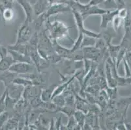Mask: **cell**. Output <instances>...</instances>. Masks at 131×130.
I'll return each mask as SVG.
<instances>
[{"label":"cell","mask_w":131,"mask_h":130,"mask_svg":"<svg viewBox=\"0 0 131 130\" xmlns=\"http://www.w3.org/2000/svg\"><path fill=\"white\" fill-rule=\"evenodd\" d=\"M33 35L31 23L24 21L18 31L16 44H27Z\"/></svg>","instance_id":"277c9868"},{"label":"cell","mask_w":131,"mask_h":130,"mask_svg":"<svg viewBox=\"0 0 131 130\" xmlns=\"http://www.w3.org/2000/svg\"><path fill=\"white\" fill-rule=\"evenodd\" d=\"M96 40V38L84 35V39H83V41H82V48L86 47V46H95Z\"/></svg>","instance_id":"cb8c5ba5"},{"label":"cell","mask_w":131,"mask_h":130,"mask_svg":"<svg viewBox=\"0 0 131 130\" xmlns=\"http://www.w3.org/2000/svg\"><path fill=\"white\" fill-rule=\"evenodd\" d=\"M8 53L10 54L12 58L15 60V63H17V62H26V63H33L29 55H27L23 54V53L18 52L16 51H15V50H9V49H8Z\"/></svg>","instance_id":"5bb4252c"},{"label":"cell","mask_w":131,"mask_h":130,"mask_svg":"<svg viewBox=\"0 0 131 130\" xmlns=\"http://www.w3.org/2000/svg\"><path fill=\"white\" fill-rule=\"evenodd\" d=\"M55 88H56V87L53 85L50 87L42 89L41 94H40V98L43 102H50L52 100V94H53Z\"/></svg>","instance_id":"2e32d148"},{"label":"cell","mask_w":131,"mask_h":130,"mask_svg":"<svg viewBox=\"0 0 131 130\" xmlns=\"http://www.w3.org/2000/svg\"><path fill=\"white\" fill-rule=\"evenodd\" d=\"M9 70L18 75L27 74L38 72L33 63L26 62H17L13 63Z\"/></svg>","instance_id":"7a4b0ae2"},{"label":"cell","mask_w":131,"mask_h":130,"mask_svg":"<svg viewBox=\"0 0 131 130\" xmlns=\"http://www.w3.org/2000/svg\"><path fill=\"white\" fill-rule=\"evenodd\" d=\"M49 5L48 3L47 0H37L35 4L33 5L35 16H38L43 14L46 11Z\"/></svg>","instance_id":"8fae6325"},{"label":"cell","mask_w":131,"mask_h":130,"mask_svg":"<svg viewBox=\"0 0 131 130\" xmlns=\"http://www.w3.org/2000/svg\"><path fill=\"white\" fill-rule=\"evenodd\" d=\"M85 115L86 114L84 113V112L80 110H76V111L74 113L73 116L75 118L77 122V124L80 125V126H83L84 124L85 123Z\"/></svg>","instance_id":"44dd1931"},{"label":"cell","mask_w":131,"mask_h":130,"mask_svg":"<svg viewBox=\"0 0 131 130\" xmlns=\"http://www.w3.org/2000/svg\"><path fill=\"white\" fill-rule=\"evenodd\" d=\"M118 13V10H108L106 13L101 14V22L100 27L102 29H106L108 27L110 21H112L113 18Z\"/></svg>","instance_id":"30bf717a"},{"label":"cell","mask_w":131,"mask_h":130,"mask_svg":"<svg viewBox=\"0 0 131 130\" xmlns=\"http://www.w3.org/2000/svg\"><path fill=\"white\" fill-rule=\"evenodd\" d=\"M10 1H12V2H14V0H10Z\"/></svg>","instance_id":"e575fe53"},{"label":"cell","mask_w":131,"mask_h":130,"mask_svg":"<svg viewBox=\"0 0 131 130\" xmlns=\"http://www.w3.org/2000/svg\"><path fill=\"white\" fill-rule=\"evenodd\" d=\"M19 126V120L17 116L10 117L3 126V129H18Z\"/></svg>","instance_id":"e0dca14e"},{"label":"cell","mask_w":131,"mask_h":130,"mask_svg":"<svg viewBox=\"0 0 131 130\" xmlns=\"http://www.w3.org/2000/svg\"><path fill=\"white\" fill-rule=\"evenodd\" d=\"M10 117V113L7 111H5L0 114V129H2Z\"/></svg>","instance_id":"d4e9b609"},{"label":"cell","mask_w":131,"mask_h":130,"mask_svg":"<svg viewBox=\"0 0 131 130\" xmlns=\"http://www.w3.org/2000/svg\"><path fill=\"white\" fill-rule=\"evenodd\" d=\"M24 88L25 87L23 86L12 83L7 87H6L5 89L7 92V94L10 98L16 101H18L20 99L22 98Z\"/></svg>","instance_id":"52a82bcc"},{"label":"cell","mask_w":131,"mask_h":130,"mask_svg":"<svg viewBox=\"0 0 131 130\" xmlns=\"http://www.w3.org/2000/svg\"><path fill=\"white\" fill-rule=\"evenodd\" d=\"M19 76L18 74L16 73H14L13 72H10L9 70H7L5 72H3L0 73V81L3 83L5 85V87H7L8 85L13 83V80Z\"/></svg>","instance_id":"4fadbf2b"},{"label":"cell","mask_w":131,"mask_h":130,"mask_svg":"<svg viewBox=\"0 0 131 130\" xmlns=\"http://www.w3.org/2000/svg\"><path fill=\"white\" fill-rule=\"evenodd\" d=\"M15 63V60L12 58L10 55H7L6 57L1 58L0 59V73L9 70L12 64Z\"/></svg>","instance_id":"9a60e30c"},{"label":"cell","mask_w":131,"mask_h":130,"mask_svg":"<svg viewBox=\"0 0 131 130\" xmlns=\"http://www.w3.org/2000/svg\"><path fill=\"white\" fill-rule=\"evenodd\" d=\"M48 3L49 5V6L52 5L56 4V3H59L60 2V0H47Z\"/></svg>","instance_id":"836d02e7"},{"label":"cell","mask_w":131,"mask_h":130,"mask_svg":"<svg viewBox=\"0 0 131 130\" xmlns=\"http://www.w3.org/2000/svg\"><path fill=\"white\" fill-rule=\"evenodd\" d=\"M67 12H72V9L67 3L65 2H59L56 4L49 6L46 11L44 13L46 20H48L50 17L59 13H65Z\"/></svg>","instance_id":"5b68a950"},{"label":"cell","mask_w":131,"mask_h":130,"mask_svg":"<svg viewBox=\"0 0 131 130\" xmlns=\"http://www.w3.org/2000/svg\"><path fill=\"white\" fill-rule=\"evenodd\" d=\"M15 1L17 2L18 4L22 7V9L24 11L26 14V20L24 21L27 23H31L34 20L33 16H35L33 5H31L28 0H15Z\"/></svg>","instance_id":"ba28073f"},{"label":"cell","mask_w":131,"mask_h":130,"mask_svg":"<svg viewBox=\"0 0 131 130\" xmlns=\"http://www.w3.org/2000/svg\"><path fill=\"white\" fill-rule=\"evenodd\" d=\"M82 129H86V130H91V129H93V127H91L90 125L89 124L86 123V122H85V123L84 124V125H83V126H82Z\"/></svg>","instance_id":"1f68e13d"},{"label":"cell","mask_w":131,"mask_h":130,"mask_svg":"<svg viewBox=\"0 0 131 130\" xmlns=\"http://www.w3.org/2000/svg\"><path fill=\"white\" fill-rule=\"evenodd\" d=\"M75 1H79V0H75Z\"/></svg>","instance_id":"d590c367"},{"label":"cell","mask_w":131,"mask_h":130,"mask_svg":"<svg viewBox=\"0 0 131 130\" xmlns=\"http://www.w3.org/2000/svg\"><path fill=\"white\" fill-rule=\"evenodd\" d=\"M82 50L84 55V59L98 63L101 57H104L101 50L95 46L83 47Z\"/></svg>","instance_id":"8992f818"},{"label":"cell","mask_w":131,"mask_h":130,"mask_svg":"<svg viewBox=\"0 0 131 130\" xmlns=\"http://www.w3.org/2000/svg\"><path fill=\"white\" fill-rule=\"evenodd\" d=\"M49 129H56V126H55V120L53 119H52L50 122Z\"/></svg>","instance_id":"d6a6232c"},{"label":"cell","mask_w":131,"mask_h":130,"mask_svg":"<svg viewBox=\"0 0 131 130\" xmlns=\"http://www.w3.org/2000/svg\"><path fill=\"white\" fill-rule=\"evenodd\" d=\"M52 42L53 50L57 55L60 56L63 59H71V55L72 53L71 48H67L61 46L58 42L57 40H52Z\"/></svg>","instance_id":"9c48e42d"},{"label":"cell","mask_w":131,"mask_h":130,"mask_svg":"<svg viewBox=\"0 0 131 130\" xmlns=\"http://www.w3.org/2000/svg\"><path fill=\"white\" fill-rule=\"evenodd\" d=\"M1 14L5 23L6 21H9L12 20L15 16V13L12 8H6L3 10Z\"/></svg>","instance_id":"ffe728a7"},{"label":"cell","mask_w":131,"mask_h":130,"mask_svg":"<svg viewBox=\"0 0 131 130\" xmlns=\"http://www.w3.org/2000/svg\"><path fill=\"white\" fill-rule=\"evenodd\" d=\"M51 101L58 107H63V106L65 105V104H66L65 96L63 93L53 97Z\"/></svg>","instance_id":"7402d4cb"},{"label":"cell","mask_w":131,"mask_h":130,"mask_svg":"<svg viewBox=\"0 0 131 130\" xmlns=\"http://www.w3.org/2000/svg\"><path fill=\"white\" fill-rule=\"evenodd\" d=\"M83 39H84V34L81 33H78V37H77V40L74 43L73 46L71 48L72 53L74 52L77 50H79V49L82 48V41H83Z\"/></svg>","instance_id":"603a6c76"},{"label":"cell","mask_w":131,"mask_h":130,"mask_svg":"<svg viewBox=\"0 0 131 130\" xmlns=\"http://www.w3.org/2000/svg\"><path fill=\"white\" fill-rule=\"evenodd\" d=\"M104 0H90L88 3L89 6H94V5H99L101 3H103Z\"/></svg>","instance_id":"f1b7e54d"},{"label":"cell","mask_w":131,"mask_h":130,"mask_svg":"<svg viewBox=\"0 0 131 130\" xmlns=\"http://www.w3.org/2000/svg\"><path fill=\"white\" fill-rule=\"evenodd\" d=\"M13 83L15 84L19 85H22L24 87L29 85H33V81L29 79L26 78V77H23L21 76H18L16 78L13 80Z\"/></svg>","instance_id":"d6986e66"},{"label":"cell","mask_w":131,"mask_h":130,"mask_svg":"<svg viewBox=\"0 0 131 130\" xmlns=\"http://www.w3.org/2000/svg\"><path fill=\"white\" fill-rule=\"evenodd\" d=\"M72 13L73 14L75 22H76V25H77V29H78V33H81L84 35L89 36V37L96 38V39L99 37L100 33L91 31L85 28V26H84V21L85 20H84L80 13L74 10H72Z\"/></svg>","instance_id":"3957f363"},{"label":"cell","mask_w":131,"mask_h":130,"mask_svg":"<svg viewBox=\"0 0 131 130\" xmlns=\"http://www.w3.org/2000/svg\"><path fill=\"white\" fill-rule=\"evenodd\" d=\"M77 109L76 107H73V106H69V105H65L63 106V107H57L56 111V113L58 112H60V113H63L67 115L68 116V118L70 117V116H72L74 113V112L76 111Z\"/></svg>","instance_id":"ac0fdd59"},{"label":"cell","mask_w":131,"mask_h":130,"mask_svg":"<svg viewBox=\"0 0 131 130\" xmlns=\"http://www.w3.org/2000/svg\"><path fill=\"white\" fill-rule=\"evenodd\" d=\"M121 18H120L119 16L117 14L114 17L112 20V25L113 27H114V29L115 31H117V29H119L120 26H121Z\"/></svg>","instance_id":"83f0119b"},{"label":"cell","mask_w":131,"mask_h":130,"mask_svg":"<svg viewBox=\"0 0 131 130\" xmlns=\"http://www.w3.org/2000/svg\"><path fill=\"white\" fill-rule=\"evenodd\" d=\"M46 29L48 32V37L51 40H61L64 39H69V28L63 22L59 20H55L50 22L49 19L45 21Z\"/></svg>","instance_id":"6da1fadb"},{"label":"cell","mask_w":131,"mask_h":130,"mask_svg":"<svg viewBox=\"0 0 131 130\" xmlns=\"http://www.w3.org/2000/svg\"><path fill=\"white\" fill-rule=\"evenodd\" d=\"M103 3H104V6H105L106 10H111L110 9H115V7H117L115 0H104Z\"/></svg>","instance_id":"4316f807"},{"label":"cell","mask_w":131,"mask_h":130,"mask_svg":"<svg viewBox=\"0 0 131 130\" xmlns=\"http://www.w3.org/2000/svg\"><path fill=\"white\" fill-rule=\"evenodd\" d=\"M108 10H106L104 9L100 8L98 5H94V6H89L88 7V10L85 11L84 14L82 15L84 20H86L89 16H93V15H101V14H104V13L108 12Z\"/></svg>","instance_id":"7c38bea8"},{"label":"cell","mask_w":131,"mask_h":130,"mask_svg":"<svg viewBox=\"0 0 131 130\" xmlns=\"http://www.w3.org/2000/svg\"><path fill=\"white\" fill-rule=\"evenodd\" d=\"M77 125V122L75 119V118L74 117V116H70L69 117V119H68V122H67V124L66 126V127H67V129H74V127Z\"/></svg>","instance_id":"484cf974"},{"label":"cell","mask_w":131,"mask_h":130,"mask_svg":"<svg viewBox=\"0 0 131 130\" xmlns=\"http://www.w3.org/2000/svg\"><path fill=\"white\" fill-rule=\"evenodd\" d=\"M117 15L122 19L125 18V17L127 16V10L125 9H121V10H118Z\"/></svg>","instance_id":"f546056e"},{"label":"cell","mask_w":131,"mask_h":130,"mask_svg":"<svg viewBox=\"0 0 131 130\" xmlns=\"http://www.w3.org/2000/svg\"><path fill=\"white\" fill-rule=\"evenodd\" d=\"M62 125L61 124V117L59 116L56 121H55V126H56V129H59L61 126Z\"/></svg>","instance_id":"4dcf8cb0"}]
</instances>
